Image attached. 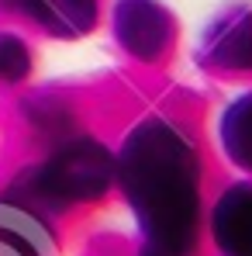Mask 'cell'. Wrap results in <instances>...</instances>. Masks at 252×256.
<instances>
[{
	"label": "cell",
	"mask_w": 252,
	"mask_h": 256,
	"mask_svg": "<svg viewBox=\"0 0 252 256\" xmlns=\"http://www.w3.org/2000/svg\"><path fill=\"white\" fill-rule=\"evenodd\" d=\"M121 180L156 250L187 253L197 232V163L190 146L166 125H145L121 156Z\"/></svg>",
	"instance_id": "obj_1"
},
{
	"label": "cell",
	"mask_w": 252,
	"mask_h": 256,
	"mask_svg": "<svg viewBox=\"0 0 252 256\" xmlns=\"http://www.w3.org/2000/svg\"><path fill=\"white\" fill-rule=\"evenodd\" d=\"M111 184V156L97 142H73L38 173V190L52 201H86Z\"/></svg>",
	"instance_id": "obj_2"
},
{
	"label": "cell",
	"mask_w": 252,
	"mask_h": 256,
	"mask_svg": "<svg viewBox=\"0 0 252 256\" xmlns=\"http://www.w3.org/2000/svg\"><path fill=\"white\" fill-rule=\"evenodd\" d=\"M214 236L232 256H252V187L225 194L214 214Z\"/></svg>",
	"instance_id": "obj_3"
},
{
	"label": "cell",
	"mask_w": 252,
	"mask_h": 256,
	"mask_svg": "<svg viewBox=\"0 0 252 256\" xmlns=\"http://www.w3.org/2000/svg\"><path fill=\"white\" fill-rule=\"evenodd\" d=\"M31 10L55 32H80L90 24L93 0H28Z\"/></svg>",
	"instance_id": "obj_4"
},
{
	"label": "cell",
	"mask_w": 252,
	"mask_h": 256,
	"mask_svg": "<svg viewBox=\"0 0 252 256\" xmlns=\"http://www.w3.org/2000/svg\"><path fill=\"white\" fill-rule=\"evenodd\" d=\"M225 142H228V152L235 156V163H242V166L252 170V97L242 100L235 111H228Z\"/></svg>",
	"instance_id": "obj_5"
},
{
	"label": "cell",
	"mask_w": 252,
	"mask_h": 256,
	"mask_svg": "<svg viewBox=\"0 0 252 256\" xmlns=\"http://www.w3.org/2000/svg\"><path fill=\"white\" fill-rule=\"evenodd\" d=\"M0 228H14V236L28 239V246H35V250H48V239H45L42 225H35L28 214L17 212V208H0Z\"/></svg>",
	"instance_id": "obj_6"
},
{
	"label": "cell",
	"mask_w": 252,
	"mask_h": 256,
	"mask_svg": "<svg viewBox=\"0 0 252 256\" xmlns=\"http://www.w3.org/2000/svg\"><path fill=\"white\" fill-rule=\"evenodd\" d=\"M28 73V52L17 38H0V76L17 80Z\"/></svg>",
	"instance_id": "obj_7"
},
{
	"label": "cell",
	"mask_w": 252,
	"mask_h": 256,
	"mask_svg": "<svg viewBox=\"0 0 252 256\" xmlns=\"http://www.w3.org/2000/svg\"><path fill=\"white\" fill-rule=\"evenodd\" d=\"M0 256H24V250H21L10 236H3V232H0Z\"/></svg>",
	"instance_id": "obj_8"
}]
</instances>
